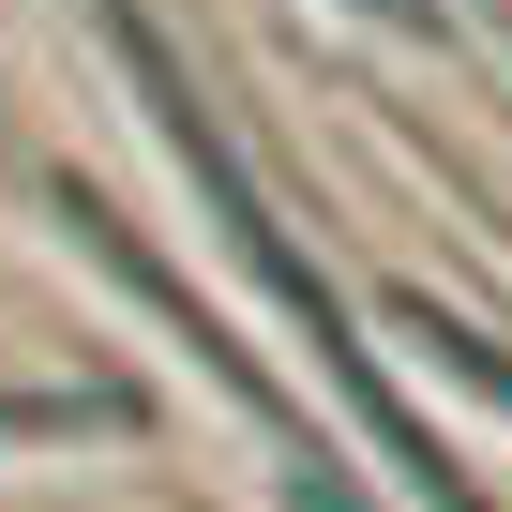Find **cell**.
Here are the masks:
<instances>
[{
  "instance_id": "1",
  "label": "cell",
  "mask_w": 512,
  "mask_h": 512,
  "mask_svg": "<svg viewBox=\"0 0 512 512\" xmlns=\"http://www.w3.org/2000/svg\"><path fill=\"white\" fill-rule=\"evenodd\" d=\"M121 392H0V437H121Z\"/></svg>"
}]
</instances>
